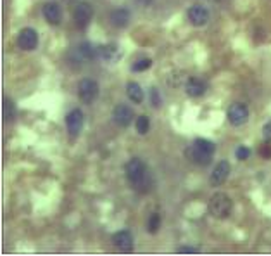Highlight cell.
Returning <instances> with one entry per match:
<instances>
[{
    "instance_id": "obj_7",
    "label": "cell",
    "mask_w": 271,
    "mask_h": 256,
    "mask_svg": "<svg viewBox=\"0 0 271 256\" xmlns=\"http://www.w3.org/2000/svg\"><path fill=\"white\" fill-rule=\"evenodd\" d=\"M17 47L21 50H26V52H30V50H35L38 47V33L37 30L33 28H22L19 33H17Z\"/></svg>"
},
{
    "instance_id": "obj_19",
    "label": "cell",
    "mask_w": 271,
    "mask_h": 256,
    "mask_svg": "<svg viewBox=\"0 0 271 256\" xmlns=\"http://www.w3.org/2000/svg\"><path fill=\"white\" fill-rule=\"evenodd\" d=\"M16 116V106L14 102H12L11 97H4V120L7 123L12 121Z\"/></svg>"
},
{
    "instance_id": "obj_25",
    "label": "cell",
    "mask_w": 271,
    "mask_h": 256,
    "mask_svg": "<svg viewBox=\"0 0 271 256\" xmlns=\"http://www.w3.org/2000/svg\"><path fill=\"white\" fill-rule=\"evenodd\" d=\"M151 104H152V108H161V104H162L161 92L156 89V87H152L151 89Z\"/></svg>"
},
{
    "instance_id": "obj_4",
    "label": "cell",
    "mask_w": 271,
    "mask_h": 256,
    "mask_svg": "<svg viewBox=\"0 0 271 256\" xmlns=\"http://www.w3.org/2000/svg\"><path fill=\"white\" fill-rule=\"evenodd\" d=\"M73 17H75L76 26H78L80 30L87 28V26L90 25V21H92V17H93L92 4H88L87 0H81V2H78L73 9Z\"/></svg>"
},
{
    "instance_id": "obj_17",
    "label": "cell",
    "mask_w": 271,
    "mask_h": 256,
    "mask_svg": "<svg viewBox=\"0 0 271 256\" xmlns=\"http://www.w3.org/2000/svg\"><path fill=\"white\" fill-rule=\"evenodd\" d=\"M207 90V83L202 78H188L187 83H185V92L187 95H190V97H201V95H204Z\"/></svg>"
},
{
    "instance_id": "obj_12",
    "label": "cell",
    "mask_w": 271,
    "mask_h": 256,
    "mask_svg": "<svg viewBox=\"0 0 271 256\" xmlns=\"http://www.w3.org/2000/svg\"><path fill=\"white\" fill-rule=\"evenodd\" d=\"M98 50V57L102 59L104 62H117L121 59V49L119 45L116 44H104L101 47H97Z\"/></svg>"
},
{
    "instance_id": "obj_13",
    "label": "cell",
    "mask_w": 271,
    "mask_h": 256,
    "mask_svg": "<svg viewBox=\"0 0 271 256\" xmlns=\"http://www.w3.org/2000/svg\"><path fill=\"white\" fill-rule=\"evenodd\" d=\"M42 12H43V17L45 21L48 23V25H61L62 21V9L59 6L57 2H47L45 6L42 7Z\"/></svg>"
},
{
    "instance_id": "obj_11",
    "label": "cell",
    "mask_w": 271,
    "mask_h": 256,
    "mask_svg": "<svg viewBox=\"0 0 271 256\" xmlns=\"http://www.w3.org/2000/svg\"><path fill=\"white\" fill-rule=\"evenodd\" d=\"M188 21H190L193 26H197V28L206 26L207 21H209V11H207V7L201 6V4L192 6L188 9Z\"/></svg>"
},
{
    "instance_id": "obj_27",
    "label": "cell",
    "mask_w": 271,
    "mask_h": 256,
    "mask_svg": "<svg viewBox=\"0 0 271 256\" xmlns=\"http://www.w3.org/2000/svg\"><path fill=\"white\" fill-rule=\"evenodd\" d=\"M178 253H183V254H195V253H199V248H192V246H182V248H178Z\"/></svg>"
},
{
    "instance_id": "obj_6",
    "label": "cell",
    "mask_w": 271,
    "mask_h": 256,
    "mask_svg": "<svg viewBox=\"0 0 271 256\" xmlns=\"http://www.w3.org/2000/svg\"><path fill=\"white\" fill-rule=\"evenodd\" d=\"M227 116H228L230 125L242 126V125H245L247 120H249V108H247L245 104L235 102V104H232V106L228 108Z\"/></svg>"
},
{
    "instance_id": "obj_15",
    "label": "cell",
    "mask_w": 271,
    "mask_h": 256,
    "mask_svg": "<svg viewBox=\"0 0 271 256\" xmlns=\"http://www.w3.org/2000/svg\"><path fill=\"white\" fill-rule=\"evenodd\" d=\"M75 56L81 62H90L95 57H98V50L90 42H81L78 47L75 49Z\"/></svg>"
},
{
    "instance_id": "obj_14",
    "label": "cell",
    "mask_w": 271,
    "mask_h": 256,
    "mask_svg": "<svg viewBox=\"0 0 271 256\" xmlns=\"http://www.w3.org/2000/svg\"><path fill=\"white\" fill-rule=\"evenodd\" d=\"M112 242L119 251L123 253H132L133 251V236L130 230H119L112 236Z\"/></svg>"
},
{
    "instance_id": "obj_8",
    "label": "cell",
    "mask_w": 271,
    "mask_h": 256,
    "mask_svg": "<svg viewBox=\"0 0 271 256\" xmlns=\"http://www.w3.org/2000/svg\"><path fill=\"white\" fill-rule=\"evenodd\" d=\"M83 123H85V116L81 109H73V111L67 113L66 116V128H67V134L71 137L80 135V132L83 130Z\"/></svg>"
},
{
    "instance_id": "obj_20",
    "label": "cell",
    "mask_w": 271,
    "mask_h": 256,
    "mask_svg": "<svg viewBox=\"0 0 271 256\" xmlns=\"http://www.w3.org/2000/svg\"><path fill=\"white\" fill-rule=\"evenodd\" d=\"M183 80H185V73L183 71H173L168 75V80H166V83L169 87H173V89H178V87L183 85Z\"/></svg>"
},
{
    "instance_id": "obj_23",
    "label": "cell",
    "mask_w": 271,
    "mask_h": 256,
    "mask_svg": "<svg viewBox=\"0 0 271 256\" xmlns=\"http://www.w3.org/2000/svg\"><path fill=\"white\" fill-rule=\"evenodd\" d=\"M159 227H161V215L152 213L151 218H149V223H147V230L151 232V234H156V232L159 230Z\"/></svg>"
},
{
    "instance_id": "obj_2",
    "label": "cell",
    "mask_w": 271,
    "mask_h": 256,
    "mask_svg": "<svg viewBox=\"0 0 271 256\" xmlns=\"http://www.w3.org/2000/svg\"><path fill=\"white\" fill-rule=\"evenodd\" d=\"M216 153V145L207 139H197L188 149V156L193 163L201 164V166H207L211 163Z\"/></svg>"
},
{
    "instance_id": "obj_29",
    "label": "cell",
    "mask_w": 271,
    "mask_h": 256,
    "mask_svg": "<svg viewBox=\"0 0 271 256\" xmlns=\"http://www.w3.org/2000/svg\"><path fill=\"white\" fill-rule=\"evenodd\" d=\"M138 4H142V6H152V2H154V0H137Z\"/></svg>"
},
{
    "instance_id": "obj_21",
    "label": "cell",
    "mask_w": 271,
    "mask_h": 256,
    "mask_svg": "<svg viewBox=\"0 0 271 256\" xmlns=\"http://www.w3.org/2000/svg\"><path fill=\"white\" fill-rule=\"evenodd\" d=\"M135 126H137V132L140 135H145L149 132V128H151V120H149V116H145V114H142V116L137 118Z\"/></svg>"
},
{
    "instance_id": "obj_30",
    "label": "cell",
    "mask_w": 271,
    "mask_h": 256,
    "mask_svg": "<svg viewBox=\"0 0 271 256\" xmlns=\"http://www.w3.org/2000/svg\"><path fill=\"white\" fill-rule=\"evenodd\" d=\"M211 2H219V0H211Z\"/></svg>"
},
{
    "instance_id": "obj_18",
    "label": "cell",
    "mask_w": 271,
    "mask_h": 256,
    "mask_svg": "<svg viewBox=\"0 0 271 256\" xmlns=\"http://www.w3.org/2000/svg\"><path fill=\"white\" fill-rule=\"evenodd\" d=\"M126 95H128V99L132 100L133 104H142V100H143V90L137 81H130V83L126 85Z\"/></svg>"
},
{
    "instance_id": "obj_3",
    "label": "cell",
    "mask_w": 271,
    "mask_h": 256,
    "mask_svg": "<svg viewBox=\"0 0 271 256\" xmlns=\"http://www.w3.org/2000/svg\"><path fill=\"white\" fill-rule=\"evenodd\" d=\"M207 209H209V215L218 220H223V218H228L232 215L233 209V203L232 198L225 192H216L213 198L209 199V204H207Z\"/></svg>"
},
{
    "instance_id": "obj_22",
    "label": "cell",
    "mask_w": 271,
    "mask_h": 256,
    "mask_svg": "<svg viewBox=\"0 0 271 256\" xmlns=\"http://www.w3.org/2000/svg\"><path fill=\"white\" fill-rule=\"evenodd\" d=\"M151 66H152V59L143 57V59H138V61H135L132 64V71L133 73H142V71H147Z\"/></svg>"
},
{
    "instance_id": "obj_26",
    "label": "cell",
    "mask_w": 271,
    "mask_h": 256,
    "mask_svg": "<svg viewBox=\"0 0 271 256\" xmlns=\"http://www.w3.org/2000/svg\"><path fill=\"white\" fill-rule=\"evenodd\" d=\"M259 154H261V158H264V159L271 158V145L268 144V140H266V144H263V145H261V149H259Z\"/></svg>"
},
{
    "instance_id": "obj_28",
    "label": "cell",
    "mask_w": 271,
    "mask_h": 256,
    "mask_svg": "<svg viewBox=\"0 0 271 256\" xmlns=\"http://www.w3.org/2000/svg\"><path fill=\"white\" fill-rule=\"evenodd\" d=\"M263 137H264V140H271V121H268L266 125L263 126Z\"/></svg>"
},
{
    "instance_id": "obj_9",
    "label": "cell",
    "mask_w": 271,
    "mask_h": 256,
    "mask_svg": "<svg viewBox=\"0 0 271 256\" xmlns=\"http://www.w3.org/2000/svg\"><path fill=\"white\" fill-rule=\"evenodd\" d=\"M133 109L130 106H126V104H117V106L114 108V111H112V120H114L116 125L119 126H130L133 121Z\"/></svg>"
},
{
    "instance_id": "obj_1",
    "label": "cell",
    "mask_w": 271,
    "mask_h": 256,
    "mask_svg": "<svg viewBox=\"0 0 271 256\" xmlns=\"http://www.w3.org/2000/svg\"><path fill=\"white\" fill-rule=\"evenodd\" d=\"M126 178H128L130 185L137 192H147L152 187V178L149 175V170L145 163L138 158H133L126 163L125 166Z\"/></svg>"
},
{
    "instance_id": "obj_16",
    "label": "cell",
    "mask_w": 271,
    "mask_h": 256,
    "mask_svg": "<svg viewBox=\"0 0 271 256\" xmlns=\"http://www.w3.org/2000/svg\"><path fill=\"white\" fill-rule=\"evenodd\" d=\"M111 25L116 26V28H125V26L130 25V19H132V12L126 7H117L109 14Z\"/></svg>"
},
{
    "instance_id": "obj_5",
    "label": "cell",
    "mask_w": 271,
    "mask_h": 256,
    "mask_svg": "<svg viewBox=\"0 0 271 256\" xmlns=\"http://www.w3.org/2000/svg\"><path fill=\"white\" fill-rule=\"evenodd\" d=\"M78 97L83 104H92L98 97V83L92 78H83L78 83Z\"/></svg>"
},
{
    "instance_id": "obj_10",
    "label": "cell",
    "mask_w": 271,
    "mask_h": 256,
    "mask_svg": "<svg viewBox=\"0 0 271 256\" xmlns=\"http://www.w3.org/2000/svg\"><path fill=\"white\" fill-rule=\"evenodd\" d=\"M230 172H232V166H230V163L225 161V159H223V161H219V163L214 166L213 173H211V178H209L211 185H214V187L223 185L225 182L228 180Z\"/></svg>"
},
{
    "instance_id": "obj_24",
    "label": "cell",
    "mask_w": 271,
    "mask_h": 256,
    "mask_svg": "<svg viewBox=\"0 0 271 256\" xmlns=\"http://www.w3.org/2000/svg\"><path fill=\"white\" fill-rule=\"evenodd\" d=\"M251 149L247 147V145H238L237 151H235V158L238 159V161H245V159L251 158Z\"/></svg>"
},
{
    "instance_id": "obj_31",
    "label": "cell",
    "mask_w": 271,
    "mask_h": 256,
    "mask_svg": "<svg viewBox=\"0 0 271 256\" xmlns=\"http://www.w3.org/2000/svg\"><path fill=\"white\" fill-rule=\"evenodd\" d=\"M66 2H71V0H66Z\"/></svg>"
}]
</instances>
